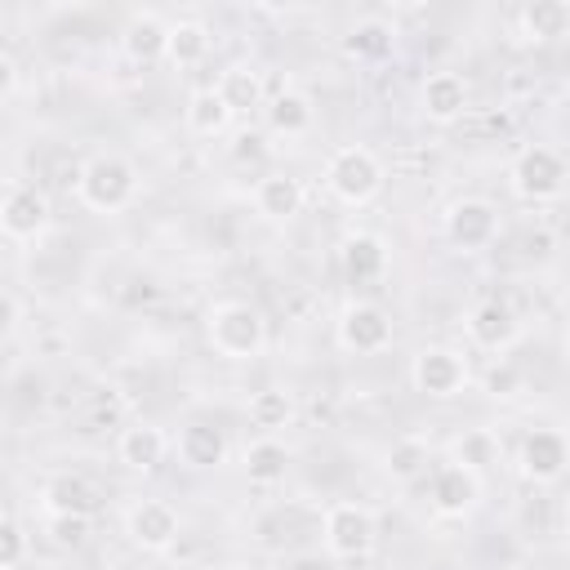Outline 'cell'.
Listing matches in <instances>:
<instances>
[{"mask_svg": "<svg viewBox=\"0 0 570 570\" xmlns=\"http://www.w3.org/2000/svg\"><path fill=\"white\" fill-rule=\"evenodd\" d=\"M205 338L227 361H254L267 347V321L245 298H223L205 312Z\"/></svg>", "mask_w": 570, "mask_h": 570, "instance_id": "1", "label": "cell"}, {"mask_svg": "<svg viewBox=\"0 0 570 570\" xmlns=\"http://www.w3.org/2000/svg\"><path fill=\"white\" fill-rule=\"evenodd\" d=\"M76 196L94 214H116L138 196V169L116 151H98L76 169Z\"/></svg>", "mask_w": 570, "mask_h": 570, "instance_id": "2", "label": "cell"}, {"mask_svg": "<svg viewBox=\"0 0 570 570\" xmlns=\"http://www.w3.org/2000/svg\"><path fill=\"white\" fill-rule=\"evenodd\" d=\"M325 187H330V196L343 200V205H365V200H374L379 187H383V160H379L370 147H361V142L338 147V151L330 156V165H325Z\"/></svg>", "mask_w": 570, "mask_h": 570, "instance_id": "3", "label": "cell"}, {"mask_svg": "<svg viewBox=\"0 0 570 570\" xmlns=\"http://www.w3.org/2000/svg\"><path fill=\"white\" fill-rule=\"evenodd\" d=\"M566 178H570V160L548 142L521 147L512 169H508V183L521 200H552V196H561Z\"/></svg>", "mask_w": 570, "mask_h": 570, "instance_id": "4", "label": "cell"}, {"mask_svg": "<svg viewBox=\"0 0 570 570\" xmlns=\"http://www.w3.org/2000/svg\"><path fill=\"white\" fill-rule=\"evenodd\" d=\"M374 539H379V521L365 503H330L325 508V548L330 557L338 561H361L374 552Z\"/></svg>", "mask_w": 570, "mask_h": 570, "instance_id": "5", "label": "cell"}, {"mask_svg": "<svg viewBox=\"0 0 570 570\" xmlns=\"http://www.w3.org/2000/svg\"><path fill=\"white\" fill-rule=\"evenodd\" d=\"M410 383L432 401H450L468 387V361L454 347H423L410 361Z\"/></svg>", "mask_w": 570, "mask_h": 570, "instance_id": "6", "label": "cell"}, {"mask_svg": "<svg viewBox=\"0 0 570 570\" xmlns=\"http://www.w3.org/2000/svg\"><path fill=\"white\" fill-rule=\"evenodd\" d=\"M392 343V316L370 303V298H356L343 307L338 316V347L343 352H356V356H374Z\"/></svg>", "mask_w": 570, "mask_h": 570, "instance_id": "7", "label": "cell"}, {"mask_svg": "<svg viewBox=\"0 0 570 570\" xmlns=\"http://www.w3.org/2000/svg\"><path fill=\"white\" fill-rule=\"evenodd\" d=\"M125 534L142 552H169L178 543V534H183V521L165 499H138L125 512Z\"/></svg>", "mask_w": 570, "mask_h": 570, "instance_id": "8", "label": "cell"}, {"mask_svg": "<svg viewBox=\"0 0 570 570\" xmlns=\"http://www.w3.org/2000/svg\"><path fill=\"white\" fill-rule=\"evenodd\" d=\"M445 236L463 249V254H476V249H490L499 240V209L481 196H463L450 205L445 214Z\"/></svg>", "mask_w": 570, "mask_h": 570, "instance_id": "9", "label": "cell"}, {"mask_svg": "<svg viewBox=\"0 0 570 570\" xmlns=\"http://www.w3.org/2000/svg\"><path fill=\"white\" fill-rule=\"evenodd\" d=\"M517 463H521V476L525 481L548 485V481H557V476L570 472V436L557 432V428H534V432L521 436Z\"/></svg>", "mask_w": 570, "mask_h": 570, "instance_id": "10", "label": "cell"}, {"mask_svg": "<svg viewBox=\"0 0 570 570\" xmlns=\"http://www.w3.org/2000/svg\"><path fill=\"white\" fill-rule=\"evenodd\" d=\"M0 227L9 240H36L49 227V196L31 183H13L0 205Z\"/></svg>", "mask_w": 570, "mask_h": 570, "instance_id": "11", "label": "cell"}, {"mask_svg": "<svg viewBox=\"0 0 570 570\" xmlns=\"http://www.w3.org/2000/svg\"><path fill=\"white\" fill-rule=\"evenodd\" d=\"M468 343L481 352H508L517 343V312L503 298H481L472 303V312L463 316Z\"/></svg>", "mask_w": 570, "mask_h": 570, "instance_id": "12", "label": "cell"}, {"mask_svg": "<svg viewBox=\"0 0 570 570\" xmlns=\"http://www.w3.org/2000/svg\"><path fill=\"white\" fill-rule=\"evenodd\" d=\"M428 494H432V508H436L441 517H463V512L476 508L481 481H476V472L463 468V463H441V468L432 472V481H428Z\"/></svg>", "mask_w": 570, "mask_h": 570, "instance_id": "13", "label": "cell"}, {"mask_svg": "<svg viewBox=\"0 0 570 570\" xmlns=\"http://www.w3.org/2000/svg\"><path fill=\"white\" fill-rule=\"evenodd\" d=\"M468 80L459 76V71H432L423 85H419V107H423V116L428 120H436V125H450V120H459L463 111H468Z\"/></svg>", "mask_w": 570, "mask_h": 570, "instance_id": "14", "label": "cell"}, {"mask_svg": "<svg viewBox=\"0 0 570 570\" xmlns=\"http://www.w3.org/2000/svg\"><path fill=\"white\" fill-rule=\"evenodd\" d=\"M40 499H45L49 517H62V512H71V517H94V512L102 508L98 485H94L89 476H80V472H58V476H49L45 490H40Z\"/></svg>", "mask_w": 570, "mask_h": 570, "instance_id": "15", "label": "cell"}, {"mask_svg": "<svg viewBox=\"0 0 570 570\" xmlns=\"http://www.w3.org/2000/svg\"><path fill=\"white\" fill-rule=\"evenodd\" d=\"M303 200H307V187H303V178H294V174L272 169V174H263V178L254 183V209H258L263 218H272V223L294 218V214L303 209Z\"/></svg>", "mask_w": 570, "mask_h": 570, "instance_id": "16", "label": "cell"}, {"mask_svg": "<svg viewBox=\"0 0 570 570\" xmlns=\"http://www.w3.org/2000/svg\"><path fill=\"white\" fill-rule=\"evenodd\" d=\"M169 454V436L156 428V423H129L116 441V459L129 468V472H156Z\"/></svg>", "mask_w": 570, "mask_h": 570, "instance_id": "17", "label": "cell"}, {"mask_svg": "<svg viewBox=\"0 0 570 570\" xmlns=\"http://www.w3.org/2000/svg\"><path fill=\"white\" fill-rule=\"evenodd\" d=\"M263 116H267V129L281 134V138H303L316 125V107H312V98L303 89H276L267 98Z\"/></svg>", "mask_w": 570, "mask_h": 570, "instance_id": "18", "label": "cell"}, {"mask_svg": "<svg viewBox=\"0 0 570 570\" xmlns=\"http://www.w3.org/2000/svg\"><path fill=\"white\" fill-rule=\"evenodd\" d=\"M174 445H178V459H183L187 468H218V463L227 459V436H223V428H214V423H205V419L183 423Z\"/></svg>", "mask_w": 570, "mask_h": 570, "instance_id": "19", "label": "cell"}, {"mask_svg": "<svg viewBox=\"0 0 570 570\" xmlns=\"http://www.w3.org/2000/svg\"><path fill=\"white\" fill-rule=\"evenodd\" d=\"M517 27L525 40L548 45V40H566L570 36V0H530L517 13Z\"/></svg>", "mask_w": 570, "mask_h": 570, "instance_id": "20", "label": "cell"}, {"mask_svg": "<svg viewBox=\"0 0 570 570\" xmlns=\"http://www.w3.org/2000/svg\"><path fill=\"white\" fill-rule=\"evenodd\" d=\"M120 45L134 62H160V58H169V22H160L156 13H134L125 22Z\"/></svg>", "mask_w": 570, "mask_h": 570, "instance_id": "21", "label": "cell"}, {"mask_svg": "<svg viewBox=\"0 0 570 570\" xmlns=\"http://www.w3.org/2000/svg\"><path fill=\"white\" fill-rule=\"evenodd\" d=\"M383 272H387V245H383L379 236L356 232V236L343 240V276H347L352 285H370V281H379Z\"/></svg>", "mask_w": 570, "mask_h": 570, "instance_id": "22", "label": "cell"}, {"mask_svg": "<svg viewBox=\"0 0 570 570\" xmlns=\"http://www.w3.org/2000/svg\"><path fill=\"white\" fill-rule=\"evenodd\" d=\"M232 116H236V111L227 107V98L218 94V85H205V89H196V94L187 98V129L200 134V138H218V134H227Z\"/></svg>", "mask_w": 570, "mask_h": 570, "instance_id": "23", "label": "cell"}, {"mask_svg": "<svg viewBox=\"0 0 570 570\" xmlns=\"http://www.w3.org/2000/svg\"><path fill=\"white\" fill-rule=\"evenodd\" d=\"M240 468H245V476H249L254 485H276V481H285L289 450H285L276 436H258V441H249V445H245Z\"/></svg>", "mask_w": 570, "mask_h": 570, "instance_id": "24", "label": "cell"}, {"mask_svg": "<svg viewBox=\"0 0 570 570\" xmlns=\"http://www.w3.org/2000/svg\"><path fill=\"white\" fill-rule=\"evenodd\" d=\"M218 94L227 98L232 111H254V107H267V94H263V71H254L249 62H232L223 76H218Z\"/></svg>", "mask_w": 570, "mask_h": 570, "instance_id": "25", "label": "cell"}, {"mask_svg": "<svg viewBox=\"0 0 570 570\" xmlns=\"http://www.w3.org/2000/svg\"><path fill=\"white\" fill-rule=\"evenodd\" d=\"M209 53V27L205 22H169V62L174 67H200Z\"/></svg>", "mask_w": 570, "mask_h": 570, "instance_id": "26", "label": "cell"}, {"mask_svg": "<svg viewBox=\"0 0 570 570\" xmlns=\"http://www.w3.org/2000/svg\"><path fill=\"white\" fill-rule=\"evenodd\" d=\"M294 419V396L285 387H258L249 396V423L263 428V436H272L276 428H289Z\"/></svg>", "mask_w": 570, "mask_h": 570, "instance_id": "27", "label": "cell"}, {"mask_svg": "<svg viewBox=\"0 0 570 570\" xmlns=\"http://www.w3.org/2000/svg\"><path fill=\"white\" fill-rule=\"evenodd\" d=\"M392 27L383 22V18H365V22H356L347 36H343V53L347 58H383L387 49H392Z\"/></svg>", "mask_w": 570, "mask_h": 570, "instance_id": "28", "label": "cell"}, {"mask_svg": "<svg viewBox=\"0 0 570 570\" xmlns=\"http://www.w3.org/2000/svg\"><path fill=\"white\" fill-rule=\"evenodd\" d=\"M387 476L401 481V485L428 476V445H423L419 436H401V441H392V450H387Z\"/></svg>", "mask_w": 570, "mask_h": 570, "instance_id": "29", "label": "cell"}, {"mask_svg": "<svg viewBox=\"0 0 570 570\" xmlns=\"http://www.w3.org/2000/svg\"><path fill=\"white\" fill-rule=\"evenodd\" d=\"M494 454H499V445H494L490 432H468V436H459V445H454V463H463V468H472V472L490 468Z\"/></svg>", "mask_w": 570, "mask_h": 570, "instance_id": "30", "label": "cell"}, {"mask_svg": "<svg viewBox=\"0 0 570 570\" xmlns=\"http://www.w3.org/2000/svg\"><path fill=\"white\" fill-rule=\"evenodd\" d=\"M89 534H94V517H71V512L49 517V539H53L58 548H85Z\"/></svg>", "mask_w": 570, "mask_h": 570, "instance_id": "31", "label": "cell"}, {"mask_svg": "<svg viewBox=\"0 0 570 570\" xmlns=\"http://www.w3.org/2000/svg\"><path fill=\"white\" fill-rule=\"evenodd\" d=\"M22 552H27V530H22V521L9 512V517L0 521V566H4V570H18V566H22Z\"/></svg>", "mask_w": 570, "mask_h": 570, "instance_id": "32", "label": "cell"}, {"mask_svg": "<svg viewBox=\"0 0 570 570\" xmlns=\"http://www.w3.org/2000/svg\"><path fill=\"white\" fill-rule=\"evenodd\" d=\"M232 160H236V165H258V160H267V134H263V129H240V134L232 138Z\"/></svg>", "mask_w": 570, "mask_h": 570, "instance_id": "33", "label": "cell"}, {"mask_svg": "<svg viewBox=\"0 0 570 570\" xmlns=\"http://www.w3.org/2000/svg\"><path fill=\"white\" fill-rule=\"evenodd\" d=\"M517 383H521V374H517L508 361H503V365H494V370L485 374V387H490L494 396H512V392H517Z\"/></svg>", "mask_w": 570, "mask_h": 570, "instance_id": "34", "label": "cell"}, {"mask_svg": "<svg viewBox=\"0 0 570 570\" xmlns=\"http://www.w3.org/2000/svg\"><path fill=\"white\" fill-rule=\"evenodd\" d=\"M13 80H18V67H13V53H0V94H4V98L13 94Z\"/></svg>", "mask_w": 570, "mask_h": 570, "instance_id": "35", "label": "cell"}, {"mask_svg": "<svg viewBox=\"0 0 570 570\" xmlns=\"http://www.w3.org/2000/svg\"><path fill=\"white\" fill-rule=\"evenodd\" d=\"M548 245H552V236H548V232L530 236V254H548Z\"/></svg>", "mask_w": 570, "mask_h": 570, "instance_id": "36", "label": "cell"}, {"mask_svg": "<svg viewBox=\"0 0 570 570\" xmlns=\"http://www.w3.org/2000/svg\"><path fill=\"white\" fill-rule=\"evenodd\" d=\"M205 570H245V566H240V561H209Z\"/></svg>", "mask_w": 570, "mask_h": 570, "instance_id": "37", "label": "cell"}, {"mask_svg": "<svg viewBox=\"0 0 570 570\" xmlns=\"http://www.w3.org/2000/svg\"><path fill=\"white\" fill-rule=\"evenodd\" d=\"M566 352H570V334H566Z\"/></svg>", "mask_w": 570, "mask_h": 570, "instance_id": "38", "label": "cell"}, {"mask_svg": "<svg viewBox=\"0 0 570 570\" xmlns=\"http://www.w3.org/2000/svg\"><path fill=\"white\" fill-rule=\"evenodd\" d=\"M566 436H570V432H566Z\"/></svg>", "mask_w": 570, "mask_h": 570, "instance_id": "39", "label": "cell"}]
</instances>
